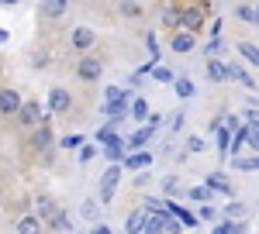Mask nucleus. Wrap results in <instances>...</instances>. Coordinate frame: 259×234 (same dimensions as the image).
<instances>
[{
    "instance_id": "32",
    "label": "nucleus",
    "mask_w": 259,
    "mask_h": 234,
    "mask_svg": "<svg viewBox=\"0 0 259 234\" xmlns=\"http://www.w3.org/2000/svg\"><path fill=\"white\" fill-rule=\"evenodd\" d=\"M232 165H235V169H242V172H249V169H259V155H256V158H235Z\"/></svg>"
},
{
    "instance_id": "30",
    "label": "nucleus",
    "mask_w": 259,
    "mask_h": 234,
    "mask_svg": "<svg viewBox=\"0 0 259 234\" xmlns=\"http://www.w3.org/2000/svg\"><path fill=\"white\" fill-rule=\"evenodd\" d=\"M132 117H135V121H145V117H149V103H145V100H135V103H132Z\"/></svg>"
},
{
    "instance_id": "40",
    "label": "nucleus",
    "mask_w": 259,
    "mask_h": 234,
    "mask_svg": "<svg viewBox=\"0 0 259 234\" xmlns=\"http://www.w3.org/2000/svg\"><path fill=\"white\" fill-rule=\"evenodd\" d=\"M94 155H97V145H87V148L80 152V162H90Z\"/></svg>"
},
{
    "instance_id": "1",
    "label": "nucleus",
    "mask_w": 259,
    "mask_h": 234,
    "mask_svg": "<svg viewBox=\"0 0 259 234\" xmlns=\"http://www.w3.org/2000/svg\"><path fill=\"white\" fill-rule=\"evenodd\" d=\"M177 14H180V28H187V31H200V28H204V21H207L204 4H183Z\"/></svg>"
},
{
    "instance_id": "33",
    "label": "nucleus",
    "mask_w": 259,
    "mask_h": 234,
    "mask_svg": "<svg viewBox=\"0 0 259 234\" xmlns=\"http://www.w3.org/2000/svg\"><path fill=\"white\" fill-rule=\"evenodd\" d=\"M49 52H45V48H41V52H35V55H31V66H35V69H49Z\"/></svg>"
},
{
    "instance_id": "26",
    "label": "nucleus",
    "mask_w": 259,
    "mask_h": 234,
    "mask_svg": "<svg viewBox=\"0 0 259 234\" xmlns=\"http://www.w3.org/2000/svg\"><path fill=\"white\" fill-rule=\"evenodd\" d=\"M142 224H145V207H142V210H135V214L128 217V224H124V227H128L132 234H139V231H142Z\"/></svg>"
},
{
    "instance_id": "46",
    "label": "nucleus",
    "mask_w": 259,
    "mask_h": 234,
    "mask_svg": "<svg viewBox=\"0 0 259 234\" xmlns=\"http://www.w3.org/2000/svg\"><path fill=\"white\" fill-rule=\"evenodd\" d=\"M0 207H4V200H0Z\"/></svg>"
},
{
    "instance_id": "41",
    "label": "nucleus",
    "mask_w": 259,
    "mask_h": 234,
    "mask_svg": "<svg viewBox=\"0 0 259 234\" xmlns=\"http://www.w3.org/2000/svg\"><path fill=\"white\" fill-rule=\"evenodd\" d=\"M200 224H204V220H214V217H218V214H214V210H211V207H200Z\"/></svg>"
},
{
    "instance_id": "29",
    "label": "nucleus",
    "mask_w": 259,
    "mask_h": 234,
    "mask_svg": "<svg viewBox=\"0 0 259 234\" xmlns=\"http://www.w3.org/2000/svg\"><path fill=\"white\" fill-rule=\"evenodd\" d=\"M152 76L159 79V83H173V79H177V76H173V69H166V66H159V62L152 66Z\"/></svg>"
},
{
    "instance_id": "7",
    "label": "nucleus",
    "mask_w": 259,
    "mask_h": 234,
    "mask_svg": "<svg viewBox=\"0 0 259 234\" xmlns=\"http://www.w3.org/2000/svg\"><path fill=\"white\" fill-rule=\"evenodd\" d=\"M169 48H173L177 55H187V52H194V48H197V31L177 28V31H173V38H169Z\"/></svg>"
},
{
    "instance_id": "31",
    "label": "nucleus",
    "mask_w": 259,
    "mask_h": 234,
    "mask_svg": "<svg viewBox=\"0 0 259 234\" xmlns=\"http://www.w3.org/2000/svg\"><path fill=\"white\" fill-rule=\"evenodd\" d=\"M249 148L259 152V121H249Z\"/></svg>"
},
{
    "instance_id": "42",
    "label": "nucleus",
    "mask_w": 259,
    "mask_h": 234,
    "mask_svg": "<svg viewBox=\"0 0 259 234\" xmlns=\"http://www.w3.org/2000/svg\"><path fill=\"white\" fill-rule=\"evenodd\" d=\"M183 121H187L183 114H173V117H169V128H173V131H180V128H183Z\"/></svg>"
},
{
    "instance_id": "43",
    "label": "nucleus",
    "mask_w": 259,
    "mask_h": 234,
    "mask_svg": "<svg viewBox=\"0 0 259 234\" xmlns=\"http://www.w3.org/2000/svg\"><path fill=\"white\" fill-rule=\"evenodd\" d=\"M166 193H180V183H177V179H166Z\"/></svg>"
},
{
    "instance_id": "37",
    "label": "nucleus",
    "mask_w": 259,
    "mask_h": 234,
    "mask_svg": "<svg viewBox=\"0 0 259 234\" xmlns=\"http://www.w3.org/2000/svg\"><path fill=\"white\" fill-rule=\"evenodd\" d=\"M187 148H190V152H204V138L190 135V138H187Z\"/></svg>"
},
{
    "instance_id": "35",
    "label": "nucleus",
    "mask_w": 259,
    "mask_h": 234,
    "mask_svg": "<svg viewBox=\"0 0 259 234\" xmlns=\"http://www.w3.org/2000/svg\"><path fill=\"white\" fill-rule=\"evenodd\" d=\"M145 48H149V55H152L156 62H159V41H156V35H152V31L145 35Z\"/></svg>"
},
{
    "instance_id": "23",
    "label": "nucleus",
    "mask_w": 259,
    "mask_h": 234,
    "mask_svg": "<svg viewBox=\"0 0 259 234\" xmlns=\"http://www.w3.org/2000/svg\"><path fill=\"white\" fill-rule=\"evenodd\" d=\"M80 214H83V220H87V224H97V217H100V207L94 203V200H83Z\"/></svg>"
},
{
    "instance_id": "3",
    "label": "nucleus",
    "mask_w": 259,
    "mask_h": 234,
    "mask_svg": "<svg viewBox=\"0 0 259 234\" xmlns=\"http://www.w3.org/2000/svg\"><path fill=\"white\" fill-rule=\"evenodd\" d=\"M118 183H121V162H111V169L100 176V203H111L114 200Z\"/></svg>"
},
{
    "instance_id": "45",
    "label": "nucleus",
    "mask_w": 259,
    "mask_h": 234,
    "mask_svg": "<svg viewBox=\"0 0 259 234\" xmlns=\"http://www.w3.org/2000/svg\"><path fill=\"white\" fill-rule=\"evenodd\" d=\"M0 4H18V0H0Z\"/></svg>"
},
{
    "instance_id": "25",
    "label": "nucleus",
    "mask_w": 259,
    "mask_h": 234,
    "mask_svg": "<svg viewBox=\"0 0 259 234\" xmlns=\"http://www.w3.org/2000/svg\"><path fill=\"white\" fill-rule=\"evenodd\" d=\"M228 145H232V128H218V152H221V158L232 152Z\"/></svg>"
},
{
    "instance_id": "2",
    "label": "nucleus",
    "mask_w": 259,
    "mask_h": 234,
    "mask_svg": "<svg viewBox=\"0 0 259 234\" xmlns=\"http://www.w3.org/2000/svg\"><path fill=\"white\" fill-rule=\"evenodd\" d=\"M18 124L21 128H35V124H41L45 121V110H41V103L38 100H21V107H18Z\"/></svg>"
},
{
    "instance_id": "19",
    "label": "nucleus",
    "mask_w": 259,
    "mask_h": 234,
    "mask_svg": "<svg viewBox=\"0 0 259 234\" xmlns=\"http://www.w3.org/2000/svg\"><path fill=\"white\" fill-rule=\"evenodd\" d=\"M235 48H239V55L245 58L249 66H256V69H259V48H256V45H252V41H239Z\"/></svg>"
},
{
    "instance_id": "22",
    "label": "nucleus",
    "mask_w": 259,
    "mask_h": 234,
    "mask_svg": "<svg viewBox=\"0 0 259 234\" xmlns=\"http://www.w3.org/2000/svg\"><path fill=\"white\" fill-rule=\"evenodd\" d=\"M121 18H128V21H135V18H142V4H135V0H121Z\"/></svg>"
},
{
    "instance_id": "16",
    "label": "nucleus",
    "mask_w": 259,
    "mask_h": 234,
    "mask_svg": "<svg viewBox=\"0 0 259 234\" xmlns=\"http://www.w3.org/2000/svg\"><path fill=\"white\" fill-rule=\"evenodd\" d=\"M35 214H38L41 220L49 224L52 217L59 214V207H56V200H52V196H38V203H35Z\"/></svg>"
},
{
    "instance_id": "15",
    "label": "nucleus",
    "mask_w": 259,
    "mask_h": 234,
    "mask_svg": "<svg viewBox=\"0 0 259 234\" xmlns=\"http://www.w3.org/2000/svg\"><path fill=\"white\" fill-rule=\"evenodd\" d=\"M128 97H132V93H124V97H118V100H104V114L124 121V114H128Z\"/></svg>"
},
{
    "instance_id": "34",
    "label": "nucleus",
    "mask_w": 259,
    "mask_h": 234,
    "mask_svg": "<svg viewBox=\"0 0 259 234\" xmlns=\"http://www.w3.org/2000/svg\"><path fill=\"white\" fill-rule=\"evenodd\" d=\"M235 18H239V21H259V14L249 7V4H242L239 11H235Z\"/></svg>"
},
{
    "instance_id": "9",
    "label": "nucleus",
    "mask_w": 259,
    "mask_h": 234,
    "mask_svg": "<svg viewBox=\"0 0 259 234\" xmlns=\"http://www.w3.org/2000/svg\"><path fill=\"white\" fill-rule=\"evenodd\" d=\"M69 107H73V97H69V93H66L62 86L49 90V110H52V114H66Z\"/></svg>"
},
{
    "instance_id": "8",
    "label": "nucleus",
    "mask_w": 259,
    "mask_h": 234,
    "mask_svg": "<svg viewBox=\"0 0 259 234\" xmlns=\"http://www.w3.org/2000/svg\"><path fill=\"white\" fill-rule=\"evenodd\" d=\"M21 100L24 97H21L14 86H4V90H0V117H14L18 107H21Z\"/></svg>"
},
{
    "instance_id": "18",
    "label": "nucleus",
    "mask_w": 259,
    "mask_h": 234,
    "mask_svg": "<svg viewBox=\"0 0 259 234\" xmlns=\"http://www.w3.org/2000/svg\"><path fill=\"white\" fill-rule=\"evenodd\" d=\"M228 79H235V83H242V86H249V90H256V79L249 76V73L242 69L239 62H228Z\"/></svg>"
},
{
    "instance_id": "13",
    "label": "nucleus",
    "mask_w": 259,
    "mask_h": 234,
    "mask_svg": "<svg viewBox=\"0 0 259 234\" xmlns=\"http://www.w3.org/2000/svg\"><path fill=\"white\" fill-rule=\"evenodd\" d=\"M41 227H45V220H41L38 214H24L18 224H14V231H18V234H38Z\"/></svg>"
},
{
    "instance_id": "38",
    "label": "nucleus",
    "mask_w": 259,
    "mask_h": 234,
    "mask_svg": "<svg viewBox=\"0 0 259 234\" xmlns=\"http://www.w3.org/2000/svg\"><path fill=\"white\" fill-rule=\"evenodd\" d=\"M225 214H228V217H242V214H245V207H242V203H228Z\"/></svg>"
},
{
    "instance_id": "14",
    "label": "nucleus",
    "mask_w": 259,
    "mask_h": 234,
    "mask_svg": "<svg viewBox=\"0 0 259 234\" xmlns=\"http://www.w3.org/2000/svg\"><path fill=\"white\" fill-rule=\"evenodd\" d=\"M128 172H139V169H149L152 165V152H135V155H124V162H121Z\"/></svg>"
},
{
    "instance_id": "4",
    "label": "nucleus",
    "mask_w": 259,
    "mask_h": 234,
    "mask_svg": "<svg viewBox=\"0 0 259 234\" xmlns=\"http://www.w3.org/2000/svg\"><path fill=\"white\" fill-rule=\"evenodd\" d=\"M100 73H104V62H100L97 55H83L80 62H76V79H80V83H97Z\"/></svg>"
},
{
    "instance_id": "28",
    "label": "nucleus",
    "mask_w": 259,
    "mask_h": 234,
    "mask_svg": "<svg viewBox=\"0 0 259 234\" xmlns=\"http://www.w3.org/2000/svg\"><path fill=\"white\" fill-rule=\"evenodd\" d=\"M49 227H52V231H73V224H69V217L62 214V210H59L56 217H52V220H49Z\"/></svg>"
},
{
    "instance_id": "39",
    "label": "nucleus",
    "mask_w": 259,
    "mask_h": 234,
    "mask_svg": "<svg viewBox=\"0 0 259 234\" xmlns=\"http://www.w3.org/2000/svg\"><path fill=\"white\" fill-rule=\"evenodd\" d=\"M76 145H83V138H80V135H69V138H62V148H76Z\"/></svg>"
},
{
    "instance_id": "12",
    "label": "nucleus",
    "mask_w": 259,
    "mask_h": 234,
    "mask_svg": "<svg viewBox=\"0 0 259 234\" xmlns=\"http://www.w3.org/2000/svg\"><path fill=\"white\" fill-rule=\"evenodd\" d=\"M124 148H128V141L118 135H111L107 141H104V155L111 158V162H124Z\"/></svg>"
},
{
    "instance_id": "20",
    "label": "nucleus",
    "mask_w": 259,
    "mask_h": 234,
    "mask_svg": "<svg viewBox=\"0 0 259 234\" xmlns=\"http://www.w3.org/2000/svg\"><path fill=\"white\" fill-rule=\"evenodd\" d=\"M207 186H211V190H218V193H225V196L235 193V190H232V183H228L221 172H211V176H207Z\"/></svg>"
},
{
    "instance_id": "44",
    "label": "nucleus",
    "mask_w": 259,
    "mask_h": 234,
    "mask_svg": "<svg viewBox=\"0 0 259 234\" xmlns=\"http://www.w3.org/2000/svg\"><path fill=\"white\" fill-rule=\"evenodd\" d=\"M11 38V35H7V31H4V28H0V45H4V41Z\"/></svg>"
},
{
    "instance_id": "10",
    "label": "nucleus",
    "mask_w": 259,
    "mask_h": 234,
    "mask_svg": "<svg viewBox=\"0 0 259 234\" xmlns=\"http://www.w3.org/2000/svg\"><path fill=\"white\" fill-rule=\"evenodd\" d=\"M159 121H162V117H149V124H145V128H139L135 135L128 138V148H142V145H145L149 138L156 135V128H159Z\"/></svg>"
},
{
    "instance_id": "21",
    "label": "nucleus",
    "mask_w": 259,
    "mask_h": 234,
    "mask_svg": "<svg viewBox=\"0 0 259 234\" xmlns=\"http://www.w3.org/2000/svg\"><path fill=\"white\" fill-rule=\"evenodd\" d=\"M242 231H245V224H242V220H235V217H228V220L214 224V234H242Z\"/></svg>"
},
{
    "instance_id": "36",
    "label": "nucleus",
    "mask_w": 259,
    "mask_h": 234,
    "mask_svg": "<svg viewBox=\"0 0 259 234\" xmlns=\"http://www.w3.org/2000/svg\"><path fill=\"white\" fill-rule=\"evenodd\" d=\"M124 93H132V90H121V86H107V90H104V100H118V97H124Z\"/></svg>"
},
{
    "instance_id": "11",
    "label": "nucleus",
    "mask_w": 259,
    "mask_h": 234,
    "mask_svg": "<svg viewBox=\"0 0 259 234\" xmlns=\"http://www.w3.org/2000/svg\"><path fill=\"white\" fill-rule=\"evenodd\" d=\"M41 18L45 21H59L66 11H69V0H41Z\"/></svg>"
},
{
    "instance_id": "6",
    "label": "nucleus",
    "mask_w": 259,
    "mask_h": 234,
    "mask_svg": "<svg viewBox=\"0 0 259 234\" xmlns=\"http://www.w3.org/2000/svg\"><path fill=\"white\" fill-rule=\"evenodd\" d=\"M69 45H73L76 52H94V45H97V31H94V28H87V24H80V28H73Z\"/></svg>"
},
{
    "instance_id": "17",
    "label": "nucleus",
    "mask_w": 259,
    "mask_h": 234,
    "mask_svg": "<svg viewBox=\"0 0 259 234\" xmlns=\"http://www.w3.org/2000/svg\"><path fill=\"white\" fill-rule=\"evenodd\" d=\"M204 66H207V76L214 79V83H225V79H228V62H221V58H207Z\"/></svg>"
},
{
    "instance_id": "27",
    "label": "nucleus",
    "mask_w": 259,
    "mask_h": 234,
    "mask_svg": "<svg viewBox=\"0 0 259 234\" xmlns=\"http://www.w3.org/2000/svg\"><path fill=\"white\" fill-rule=\"evenodd\" d=\"M187 196H190V200H197V203H200V200H204V203H207V200H211V196H214V190H211V186H207V183H204V186H194V190H190V193H187Z\"/></svg>"
},
{
    "instance_id": "5",
    "label": "nucleus",
    "mask_w": 259,
    "mask_h": 234,
    "mask_svg": "<svg viewBox=\"0 0 259 234\" xmlns=\"http://www.w3.org/2000/svg\"><path fill=\"white\" fill-rule=\"evenodd\" d=\"M31 148H38V152H52V121L45 114L41 124L31 128Z\"/></svg>"
},
{
    "instance_id": "24",
    "label": "nucleus",
    "mask_w": 259,
    "mask_h": 234,
    "mask_svg": "<svg viewBox=\"0 0 259 234\" xmlns=\"http://www.w3.org/2000/svg\"><path fill=\"white\" fill-rule=\"evenodd\" d=\"M173 86H177V97H183V100L194 97V83H190L187 76H177V79H173Z\"/></svg>"
}]
</instances>
